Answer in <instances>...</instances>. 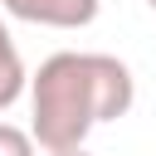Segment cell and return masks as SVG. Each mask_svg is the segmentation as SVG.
Segmentation results:
<instances>
[{"label":"cell","instance_id":"277c9868","mask_svg":"<svg viewBox=\"0 0 156 156\" xmlns=\"http://www.w3.org/2000/svg\"><path fill=\"white\" fill-rule=\"evenodd\" d=\"M0 156H39V146H34V136L24 127L0 122Z\"/></svg>","mask_w":156,"mask_h":156},{"label":"cell","instance_id":"6da1fadb","mask_svg":"<svg viewBox=\"0 0 156 156\" xmlns=\"http://www.w3.org/2000/svg\"><path fill=\"white\" fill-rule=\"evenodd\" d=\"M136 102V78L112 54H49L29 78V136L49 151H78L98 122L127 117Z\"/></svg>","mask_w":156,"mask_h":156},{"label":"cell","instance_id":"5b68a950","mask_svg":"<svg viewBox=\"0 0 156 156\" xmlns=\"http://www.w3.org/2000/svg\"><path fill=\"white\" fill-rule=\"evenodd\" d=\"M10 54H20V49H15V39H10V29H5V20H0V58H10Z\"/></svg>","mask_w":156,"mask_h":156},{"label":"cell","instance_id":"7a4b0ae2","mask_svg":"<svg viewBox=\"0 0 156 156\" xmlns=\"http://www.w3.org/2000/svg\"><path fill=\"white\" fill-rule=\"evenodd\" d=\"M5 15L44 29H88L102 10V0H0Z\"/></svg>","mask_w":156,"mask_h":156},{"label":"cell","instance_id":"3957f363","mask_svg":"<svg viewBox=\"0 0 156 156\" xmlns=\"http://www.w3.org/2000/svg\"><path fill=\"white\" fill-rule=\"evenodd\" d=\"M24 88H29V73H24V58H20V54L0 58V112H5V107H15Z\"/></svg>","mask_w":156,"mask_h":156},{"label":"cell","instance_id":"52a82bcc","mask_svg":"<svg viewBox=\"0 0 156 156\" xmlns=\"http://www.w3.org/2000/svg\"><path fill=\"white\" fill-rule=\"evenodd\" d=\"M146 5H151V10H156V0H146Z\"/></svg>","mask_w":156,"mask_h":156},{"label":"cell","instance_id":"8992f818","mask_svg":"<svg viewBox=\"0 0 156 156\" xmlns=\"http://www.w3.org/2000/svg\"><path fill=\"white\" fill-rule=\"evenodd\" d=\"M49 156H93V151H83V146H78V151H49Z\"/></svg>","mask_w":156,"mask_h":156}]
</instances>
